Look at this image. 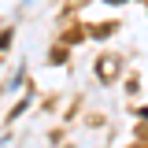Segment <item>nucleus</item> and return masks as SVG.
<instances>
[{"mask_svg": "<svg viewBox=\"0 0 148 148\" xmlns=\"http://www.w3.org/2000/svg\"><path fill=\"white\" fill-rule=\"evenodd\" d=\"M111 4H122V0H111Z\"/></svg>", "mask_w": 148, "mask_h": 148, "instance_id": "1", "label": "nucleus"}]
</instances>
